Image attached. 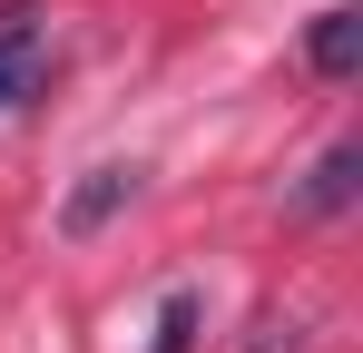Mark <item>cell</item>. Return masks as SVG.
I'll return each mask as SVG.
<instances>
[{
	"label": "cell",
	"instance_id": "1",
	"mask_svg": "<svg viewBox=\"0 0 363 353\" xmlns=\"http://www.w3.org/2000/svg\"><path fill=\"white\" fill-rule=\"evenodd\" d=\"M40 69H50V50H40V10H0V118L40 99Z\"/></svg>",
	"mask_w": 363,
	"mask_h": 353
},
{
	"label": "cell",
	"instance_id": "2",
	"mask_svg": "<svg viewBox=\"0 0 363 353\" xmlns=\"http://www.w3.org/2000/svg\"><path fill=\"white\" fill-rule=\"evenodd\" d=\"M128 186H138V167H89L79 186H69V206H60V235H99L128 206Z\"/></svg>",
	"mask_w": 363,
	"mask_h": 353
},
{
	"label": "cell",
	"instance_id": "3",
	"mask_svg": "<svg viewBox=\"0 0 363 353\" xmlns=\"http://www.w3.org/2000/svg\"><path fill=\"white\" fill-rule=\"evenodd\" d=\"M354 186H363V138H344V147H324V167L304 176V216H344V206H354Z\"/></svg>",
	"mask_w": 363,
	"mask_h": 353
},
{
	"label": "cell",
	"instance_id": "4",
	"mask_svg": "<svg viewBox=\"0 0 363 353\" xmlns=\"http://www.w3.org/2000/svg\"><path fill=\"white\" fill-rule=\"evenodd\" d=\"M304 59H314L324 79H354V69H363V10H354V0H344V10H324V20L304 30Z\"/></svg>",
	"mask_w": 363,
	"mask_h": 353
},
{
	"label": "cell",
	"instance_id": "5",
	"mask_svg": "<svg viewBox=\"0 0 363 353\" xmlns=\"http://www.w3.org/2000/svg\"><path fill=\"white\" fill-rule=\"evenodd\" d=\"M196 334V294H167V324H157V353H186Z\"/></svg>",
	"mask_w": 363,
	"mask_h": 353
}]
</instances>
